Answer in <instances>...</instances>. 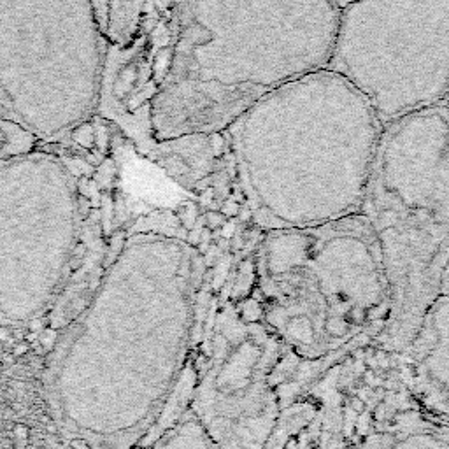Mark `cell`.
I'll list each match as a JSON object with an SVG mask.
<instances>
[{
    "label": "cell",
    "mask_w": 449,
    "mask_h": 449,
    "mask_svg": "<svg viewBox=\"0 0 449 449\" xmlns=\"http://www.w3.org/2000/svg\"><path fill=\"white\" fill-rule=\"evenodd\" d=\"M383 129L330 69L262 97L227 130L251 221L276 232L362 214Z\"/></svg>",
    "instance_id": "1"
},
{
    "label": "cell",
    "mask_w": 449,
    "mask_h": 449,
    "mask_svg": "<svg viewBox=\"0 0 449 449\" xmlns=\"http://www.w3.org/2000/svg\"><path fill=\"white\" fill-rule=\"evenodd\" d=\"M339 20L337 0H181L151 129L160 141L229 130L262 97L327 69Z\"/></svg>",
    "instance_id": "2"
},
{
    "label": "cell",
    "mask_w": 449,
    "mask_h": 449,
    "mask_svg": "<svg viewBox=\"0 0 449 449\" xmlns=\"http://www.w3.org/2000/svg\"><path fill=\"white\" fill-rule=\"evenodd\" d=\"M362 214L381 250L392 311L441 295L449 265V109L428 107L383 129Z\"/></svg>",
    "instance_id": "3"
},
{
    "label": "cell",
    "mask_w": 449,
    "mask_h": 449,
    "mask_svg": "<svg viewBox=\"0 0 449 449\" xmlns=\"http://www.w3.org/2000/svg\"><path fill=\"white\" fill-rule=\"evenodd\" d=\"M0 16V120L57 136L95 107L106 32L95 0H37Z\"/></svg>",
    "instance_id": "4"
},
{
    "label": "cell",
    "mask_w": 449,
    "mask_h": 449,
    "mask_svg": "<svg viewBox=\"0 0 449 449\" xmlns=\"http://www.w3.org/2000/svg\"><path fill=\"white\" fill-rule=\"evenodd\" d=\"M383 125L449 95V0H353L341 9L328 67Z\"/></svg>",
    "instance_id": "5"
},
{
    "label": "cell",
    "mask_w": 449,
    "mask_h": 449,
    "mask_svg": "<svg viewBox=\"0 0 449 449\" xmlns=\"http://www.w3.org/2000/svg\"><path fill=\"white\" fill-rule=\"evenodd\" d=\"M107 11V37L111 43H127L136 32L143 0H104Z\"/></svg>",
    "instance_id": "6"
},
{
    "label": "cell",
    "mask_w": 449,
    "mask_h": 449,
    "mask_svg": "<svg viewBox=\"0 0 449 449\" xmlns=\"http://www.w3.org/2000/svg\"><path fill=\"white\" fill-rule=\"evenodd\" d=\"M351 328V323L341 314H330L325 321V330L330 335H344Z\"/></svg>",
    "instance_id": "7"
},
{
    "label": "cell",
    "mask_w": 449,
    "mask_h": 449,
    "mask_svg": "<svg viewBox=\"0 0 449 449\" xmlns=\"http://www.w3.org/2000/svg\"><path fill=\"white\" fill-rule=\"evenodd\" d=\"M243 316L246 321H257L260 320L262 316V307H260V302L255 299H250L246 300V302L243 304Z\"/></svg>",
    "instance_id": "8"
},
{
    "label": "cell",
    "mask_w": 449,
    "mask_h": 449,
    "mask_svg": "<svg viewBox=\"0 0 449 449\" xmlns=\"http://www.w3.org/2000/svg\"><path fill=\"white\" fill-rule=\"evenodd\" d=\"M350 407H351V411H353V413L365 414V411H367V402H365V400H362L358 395H355L353 399L350 400Z\"/></svg>",
    "instance_id": "9"
},
{
    "label": "cell",
    "mask_w": 449,
    "mask_h": 449,
    "mask_svg": "<svg viewBox=\"0 0 449 449\" xmlns=\"http://www.w3.org/2000/svg\"><path fill=\"white\" fill-rule=\"evenodd\" d=\"M376 360H378L379 369H390L392 367V362H390V355L386 351L378 350L376 351Z\"/></svg>",
    "instance_id": "10"
},
{
    "label": "cell",
    "mask_w": 449,
    "mask_h": 449,
    "mask_svg": "<svg viewBox=\"0 0 449 449\" xmlns=\"http://www.w3.org/2000/svg\"><path fill=\"white\" fill-rule=\"evenodd\" d=\"M55 341H57V332L55 330H44L43 337H41V343L44 344V348L53 346Z\"/></svg>",
    "instance_id": "11"
},
{
    "label": "cell",
    "mask_w": 449,
    "mask_h": 449,
    "mask_svg": "<svg viewBox=\"0 0 449 449\" xmlns=\"http://www.w3.org/2000/svg\"><path fill=\"white\" fill-rule=\"evenodd\" d=\"M15 437L18 439V441H22L18 446L20 448H23V446H25L27 437H29V428L23 427V425H18V427L15 428Z\"/></svg>",
    "instance_id": "12"
},
{
    "label": "cell",
    "mask_w": 449,
    "mask_h": 449,
    "mask_svg": "<svg viewBox=\"0 0 449 449\" xmlns=\"http://www.w3.org/2000/svg\"><path fill=\"white\" fill-rule=\"evenodd\" d=\"M29 351V344H18L15 346V357H23Z\"/></svg>",
    "instance_id": "13"
},
{
    "label": "cell",
    "mask_w": 449,
    "mask_h": 449,
    "mask_svg": "<svg viewBox=\"0 0 449 449\" xmlns=\"http://www.w3.org/2000/svg\"><path fill=\"white\" fill-rule=\"evenodd\" d=\"M0 341H4V343L11 341V334H9L8 328H0Z\"/></svg>",
    "instance_id": "14"
},
{
    "label": "cell",
    "mask_w": 449,
    "mask_h": 449,
    "mask_svg": "<svg viewBox=\"0 0 449 449\" xmlns=\"http://www.w3.org/2000/svg\"><path fill=\"white\" fill-rule=\"evenodd\" d=\"M72 449H90L85 441H74L72 442Z\"/></svg>",
    "instance_id": "15"
},
{
    "label": "cell",
    "mask_w": 449,
    "mask_h": 449,
    "mask_svg": "<svg viewBox=\"0 0 449 449\" xmlns=\"http://www.w3.org/2000/svg\"><path fill=\"white\" fill-rule=\"evenodd\" d=\"M350 2H353V0H337V4H339V6H341V9H343V8H344V6H348V4H350Z\"/></svg>",
    "instance_id": "16"
},
{
    "label": "cell",
    "mask_w": 449,
    "mask_h": 449,
    "mask_svg": "<svg viewBox=\"0 0 449 449\" xmlns=\"http://www.w3.org/2000/svg\"><path fill=\"white\" fill-rule=\"evenodd\" d=\"M444 106H446V107H448V109H449V95H448V99H446V102H444Z\"/></svg>",
    "instance_id": "17"
}]
</instances>
